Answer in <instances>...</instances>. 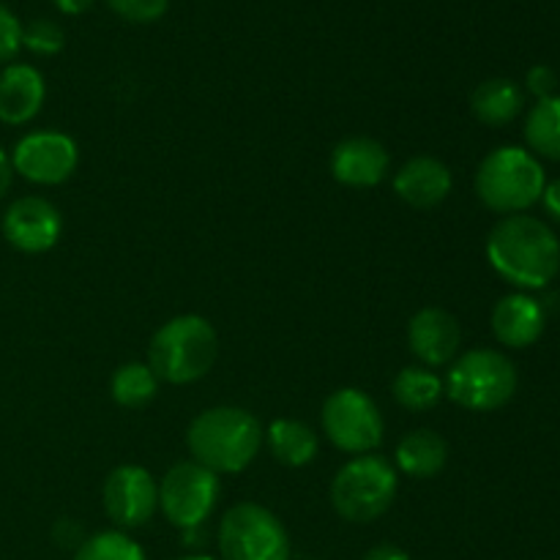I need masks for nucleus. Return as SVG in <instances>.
<instances>
[{"label":"nucleus","mask_w":560,"mask_h":560,"mask_svg":"<svg viewBox=\"0 0 560 560\" xmlns=\"http://www.w3.org/2000/svg\"><path fill=\"white\" fill-rule=\"evenodd\" d=\"M487 260L514 288L541 290L560 271V241L541 219L514 213L490 230Z\"/></svg>","instance_id":"1"},{"label":"nucleus","mask_w":560,"mask_h":560,"mask_svg":"<svg viewBox=\"0 0 560 560\" xmlns=\"http://www.w3.org/2000/svg\"><path fill=\"white\" fill-rule=\"evenodd\" d=\"M186 446L195 463H200L211 474H241L260 452L262 427L249 410L219 405V408L202 410L191 421L186 432Z\"/></svg>","instance_id":"2"},{"label":"nucleus","mask_w":560,"mask_h":560,"mask_svg":"<svg viewBox=\"0 0 560 560\" xmlns=\"http://www.w3.org/2000/svg\"><path fill=\"white\" fill-rule=\"evenodd\" d=\"M219 337L200 315H180L164 323L148 345V366L153 375L173 386H186L213 370Z\"/></svg>","instance_id":"3"},{"label":"nucleus","mask_w":560,"mask_h":560,"mask_svg":"<svg viewBox=\"0 0 560 560\" xmlns=\"http://www.w3.org/2000/svg\"><path fill=\"white\" fill-rule=\"evenodd\" d=\"M545 170L539 159L517 145H503L487 153L476 170V195L490 211L514 217L541 200Z\"/></svg>","instance_id":"4"},{"label":"nucleus","mask_w":560,"mask_h":560,"mask_svg":"<svg viewBox=\"0 0 560 560\" xmlns=\"http://www.w3.org/2000/svg\"><path fill=\"white\" fill-rule=\"evenodd\" d=\"M514 392H517V370L506 355L490 348L468 350L454 359L443 383V394L474 413L503 408Z\"/></svg>","instance_id":"5"},{"label":"nucleus","mask_w":560,"mask_h":560,"mask_svg":"<svg viewBox=\"0 0 560 560\" xmlns=\"http://www.w3.org/2000/svg\"><path fill=\"white\" fill-rule=\"evenodd\" d=\"M397 498V470L386 457L361 454L345 463L331 481V503L348 523H372Z\"/></svg>","instance_id":"6"},{"label":"nucleus","mask_w":560,"mask_h":560,"mask_svg":"<svg viewBox=\"0 0 560 560\" xmlns=\"http://www.w3.org/2000/svg\"><path fill=\"white\" fill-rule=\"evenodd\" d=\"M222 560H290V536L271 509L238 503L219 523Z\"/></svg>","instance_id":"7"},{"label":"nucleus","mask_w":560,"mask_h":560,"mask_svg":"<svg viewBox=\"0 0 560 560\" xmlns=\"http://www.w3.org/2000/svg\"><path fill=\"white\" fill-rule=\"evenodd\" d=\"M323 432L339 448L361 457L383 441V416L359 388H339L323 405Z\"/></svg>","instance_id":"8"},{"label":"nucleus","mask_w":560,"mask_h":560,"mask_svg":"<svg viewBox=\"0 0 560 560\" xmlns=\"http://www.w3.org/2000/svg\"><path fill=\"white\" fill-rule=\"evenodd\" d=\"M219 501V476L200 463H178L159 485V509L180 530H197Z\"/></svg>","instance_id":"9"},{"label":"nucleus","mask_w":560,"mask_h":560,"mask_svg":"<svg viewBox=\"0 0 560 560\" xmlns=\"http://www.w3.org/2000/svg\"><path fill=\"white\" fill-rule=\"evenodd\" d=\"M80 162L77 142L60 131H33L14 145V173L38 186H58L71 178Z\"/></svg>","instance_id":"10"},{"label":"nucleus","mask_w":560,"mask_h":560,"mask_svg":"<svg viewBox=\"0 0 560 560\" xmlns=\"http://www.w3.org/2000/svg\"><path fill=\"white\" fill-rule=\"evenodd\" d=\"M102 498L118 528H142L159 509V485L140 465H120L104 481Z\"/></svg>","instance_id":"11"},{"label":"nucleus","mask_w":560,"mask_h":560,"mask_svg":"<svg viewBox=\"0 0 560 560\" xmlns=\"http://www.w3.org/2000/svg\"><path fill=\"white\" fill-rule=\"evenodd\" d=\"M63 233L58 208L44 197H20L3 213V235L14 249L25 255H42L52 249Z\"/></svg>","instance_id":"12"},{"label":"nucleus","mask_w":560,"mask_h":560,"mask_svg":"<svg viewBox=\"0 0 560 560\" xmlns=\"http://www.w3.org/2000/svg\"><path fill=\"white\" fill-rule=\"evenodd\" d=\"M408 342L416 359L432 370V366H446L457 359L463 331L452 312L441 306H424L410 317Z\"/></svg>","instance_id":"13"},{"label":"nucleus","mask_w":560,"mask_h":560,"mask_svg":"<svg viewBox=\"0 0 560 560\" xmlns=\"http://www.w3.org/2000/svg\"><path fill=\"white\" fill-rule=\"evenodd\" d=\"M388 151L372 137H348L331 151V175L350 189H372L388 173Z\"/></svg>","instance_id":"14"},{"label":"nucleus","mask_w":560,"mask_h":560,"mask_svg":"<svg viewBox=\"0 0 560 560\" xmlns=\"http://www.w3.org/2000/svg\"><path fill=\"white\" fill-rule=\"evenodd\" d=\"M452 170L435 156L410 159L394 175V191L399 200L421 211L441 206L452 195Z\"/></svg>","instance_id":"15"},{"label":"nucleus","mask_w":560,"mask_h":560,"mask_svg":"<svg viewBox=\"0 0 560 560\" xmlns=\"http://www.w3.org/2000/svg\"><path fill=\"white\" fill-rule=\"evenodd\" d=\"M547 315L536 299L525 293L506 295L492 310V334L506 348H530L545 334Z\"/></svg>","instance_id":"16"},{"label":"nucleus","mask_w":560,"mask_h":560,"mask_svg":"<svg viewBox=\"0 0 560 560\" xmlns=\"http://www.w3.org/2000/svg\"><path fill=\"white\" fill-rule=\"evenodd\" d=\"M44 96H47V85L33 66L11 63L0 71V120L3 124L22 126L36 118Z\"/></svg>","instance_id":"17"},{"label":"nucleus","mask_w":560,"mask_h":560,"mask_svg":"<svg viewBox=\"0 0 560 560\" xmlns=\"http://www.w3.org/2000/svg\"><path fill=\"white\" fill-rule=\"evenodd\" d=\"M397 468L405 476H413V479H432V476L441 474L448 463V446L438 432L432 430H416L408 432L402 441L397 443Z\"/></svg>","instance_id":"18"},{"label":"nucleus","mask_w":560,"mask_h":560,"mask_svg":"<svg viewBox=\"0 0 560 560\" xmlns=\"http://www.w3.org/2000/svg\"><path fill=\"white\" fill-rule=\"evenodd\" d=\"M525 96L520 91L517 82L503 80V77H495V80H487L470 93V109H474L476 118L485 126H506L523 113Z\"/></svg>","instance_id":"19"},{"label":"nucleus","mask_w":560,"mask_h":560,"mask_svg":"<svg viewBox=\"0 0 560 560\" xmlns=\"http://www.w3.org/2000/svg\"><path fill=\"white\" fill-rule=\"evenodd\" d=\"M266 441L277 463L288 468H304L317 457V448H320L315 430L295 419L273 421L266 432Z\"/></svg>","instance_id":"20"},{"label":"nucleus","mask_w":560,"mask_h":560,"mask_svg":"<svg viewBox=\"0 0 560 560\" xmlns=\"http://www.w3.org/2000/svg\"><path fill=\"white\" fill-rule=\"evenodd\" d=\"M392 394L405 410L424 413L435 408L443 397V381L427 366H405L397 372L392 383Z\"/></svg>","instance_id":"21"},{"label":"nucleus","mask_w":560,"mask_h":560,"mask_svg":"<svg viewBox=\"0 0 560 560\" xmlns=\"http://www.w3.org/2000/svg\"><path fill=\"white\" fill-rule=\"evenodd\" d=\"M109 394H113L115 405L126 410H140L148 402H153L159 394V377L153 375V370L142 361H129V364H120L113 372V381H109Z\"/></svg>","instance_id":"22"},{"label":"nucleus","mask_w":560,"mask_h":560,"mask_svg":"<svg viewBox=\"0 0 560 560\" xmlns=\"http://www.w3.org/2000/svg\"><path fill=\"white\" fill-rule=\"evenodd\" d=\"M525 140L534 153L560 162V96L536 102L525 120Z\"/></svg>","instance_id":"23"},{"label":"nucleus","mask_w":560,"mask_h":560,"mask_svg":"<svg viewBox=\"0 0 560 560\" xmlns=\"http://www.w3.org/2000/svg\"><path fill=\"white\" fill-rule=\"evenodd\" d=\"M74 560H145V552L120 530H104L77 547Z\"/></svg>","instance_id":"24"},{"label":"nucleus","mask_w":560,"mask_h":560,"mask_svg":"<svg viewBox=\"0 0 560 560\" xmlns=\"http://www.w3.org/2000/svg\"><path fill=\"white\" fill-rule=\"evenodd\" d=\"M66 44L63 27L52 20H33L31 25H22V47L36 55H55Z\"/></svg>","instance_id":"25"},{"label":"nucleus","mask_w":560,"mask_h":560,"mask_svg":"<svg viewBox=\"0 0 560 560\" xmlns=\"http://www.w3.org/2000/svg\"><path fill=\"white\" fill-rule=\"evenodd\" d=\"M109 9L129 22H156L167 11L170 0H107Z\"/></svg>","instance_id":"26"},{"label":"nucleus","mask_w":560,"mask_h":560,"mask_svg":"<svg viewBox=\"0 0 560 560\" xmlns=\"http://www.w3.org/2000/svg\"><path fill=\"white\" fill-rule=\"evenodd\" d=\"M22 49V22L0 3V63H9Z\"/></svg>","instance_id":"27"},{"label":"nucleus","mask_w":560,"mask_h":560,"mask_svg":"<svg viewBox=\"0 0 560 560\" xmlns=\"http://www.w3.org/2000/svg\"><path fill=\"white\" fill-rule=\"evenodd\" d=\"M525 85H528V91L534 93V96L541 102V98L556 96L558 74L550 69V66L539 63V66H534V69L528 71V77H525Z\"/></svg>","instance_id":"28"},{"label":"nucleus","mask_w":560,"mask_h":560,"mask_svg":"<svg viewBox=\"0 0 560 560\" xmlns=\"http://www.w3.org/2000/svg\"><path fill=\"white\" fill-rule=\"evenodd\" d=\"M361 560H410L408 552L399 545H392V541H383V545H375L370 552H366Z\"/></svg>","instance_id":"29"},{"label":"nucleus","mask_w":560,"mask_h":560,"mask_svg":"<svg viewBox=\"0 0 560 560\" xmlns=\"http://www.w3.org/2000/svg\"><path fill=\"white\" fill-rule=\"evenodd\" d=\"M541 202H545V211L550 213L556 222H560V178L545 186V191H541Z\"/></svg>","instance_id":"30"},{"label":"nucleus","mask_w":560,"mask_h":560,"mask_svg":"<svg viewBox=\"0 0 560 560\" xmlns=\"http://www.w3.org/2000/svg\"><path fill=\"white\" fill-rule=\"evenodd\" d=\"M11 180H14V164H11L9 153L0 148V200H3L5 191L11 189Z\"/></svg>","instance_id":"31"},{"label":"nucleus","mask_w":560,"mask_h":560,"mask_svg":"<svg viewBox=\"0 0 560 560\" xmlns=\"http://www.w3.org/2000/svg\"><path fill=\"white\" fill-rule=\"evenodd\" d=\"M93 3H96V0H55V5H58L63 14H82V11L91 9Z\"/></svg>","instance_id":"32"},{"label":"nucleus","mask_w":560,"mask_h":560,"mask_svg":"<svg viewBox=\"0 0 560 560\" xmlns=\"http://www.w3.org/2000/svg\"><path fill=\"white\" fill-rule=\"evenodd\" d=\"M178 560H217V558H211V556H186V558H178Z\"/></svg>","instance_id":"33"}]
</instances>
